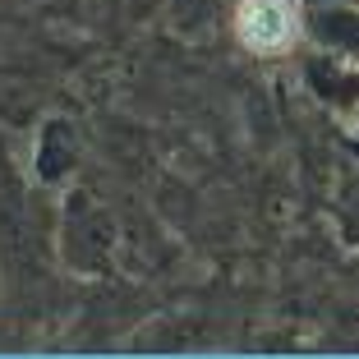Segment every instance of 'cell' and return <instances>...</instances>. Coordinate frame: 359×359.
Here are the masks:
<instances>
[{"instance_id": "6da1fadb", "label": "cell", "mask_w": 359, "mask_h": 359, "mask_svg": "<svg viewBox=\"0 0 359 359\" xmlns=\"http://www.w3.org/2000/svg\"><path fill=\"white\" fill-rule=\"evenodd\" d=\"M304 19L295 0H240L235 5V37L254 55H281L299 42Z\"/></svg>"}]
</instances>
